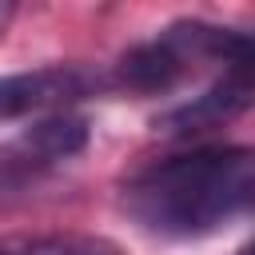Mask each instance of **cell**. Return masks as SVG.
<instances>
[{"mask_svg": "<svg viewBox=\"0 0 255 255\" xmlns=\"http://www.w3.org/2000/svg\"><path fill=\"white\" fill-rule=\"evenodd\" d=\"M255 199V155L239 143H203L151 159L131 171L120 203L135 227L159 239H199L239 215Z\"/></svg>", "mask_w": 255, "mask_h": 255, "instance_id": "cell-1", "label": "cell"}, {"mask_svg": "<svg viewBox=\"0 0 255 255\" xmlns=\"http://www.w3.org/2000/svg\"><path fill=\"white\" fill-rule=\"evenodd\" d=\"M88 143V120L76 112H48L20 135L0 143V187H24L48 167L80 155Z\"/></svg>", "mask_w": 255, "mask_h": 255, "instance_id": "cell-2", "label": "cell"}, {"mask_svg": "<svg viewBox=\"0 0 255 255\" xmlns=\"http://www.w3.org/2000/svg\"><path fill=\"white\" fill-rule=\"evenodd\" d=\"M92 88V76L84 68H36V72H16V76H0V120L12 116H28V112H48V108H64L72 100H80Z\"/></svg>", "mask_w": 255, "mask_h": 255, "instance_id": "cell-3", "label": "cell"}, {"mask_svg": "<svg viewBox=\"0 0 255 255\" xmlns=\"http://www.w3.org/2000/svg\"><path fill=\"white\" fill-rule=\"evenodd\" d=\"M251 104V64L247 68H227V76L219 84H211L203 96H195L191 104L171 108L163 120H155V128L171 131V135H191V131H207L231 116H239Z\"/></svg>", "mask_w": 255, "mask_h": 255, "instance_id": "cell-4", "label": "cell"}, {"mask_svg": "<svg viewBox=\"0 0 255 255\" xmlns=\"http://www.w3.org/2000/svg\"><path fill=\"white\" fill-rule=\"evenodd\" d=\"M0 255H112V247L80 235H52V239H32L20 247H4Z\"/></svg>", "mask_w": 255, "mask_h": 255, "instance_id": "cell-5", "label": "cell"}, {"mask_svg": "<svg viewBox=\"0 0 255 255\" xmlns=\"http://www.w3.org/2000/svg\"><path fill=\"white\" fill-rule=\"evenodd\" d=\"M12 16H16V4H12V0H0V40H4V32H8Z\"/></svg>", "mask_w": 255, "mask_h": 255, "instance_id": "cell-6", "label": "cell"}]
</instances>
